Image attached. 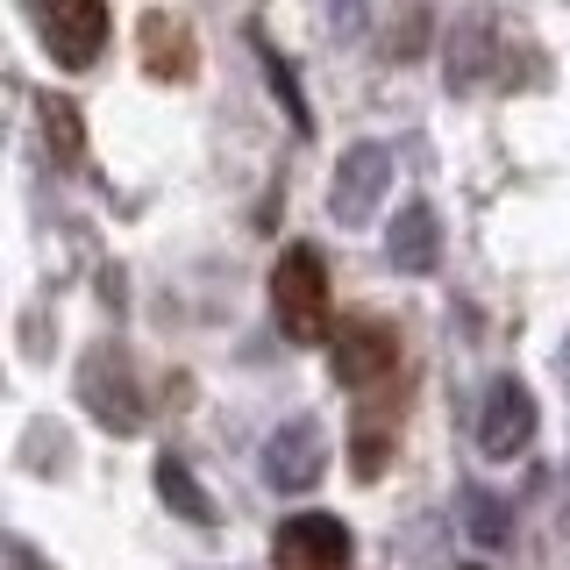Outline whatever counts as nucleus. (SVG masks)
I'll list each match as a JSON object with an SVG mask.
<instances>
[{
  "label": "nucleus",
  "mask_w": 570,
  "mask_h": 570,
  "mask_svg": "<svg viewBox=\"0 0 570 570\" xmlns=\"http://www.w3.org/2000/svg\"><path fill=\"white\" fill-rule=\"evenodd\" d=\"M272 307H278V328L293 335L299 350L328 343V328H335V314H328V264H321L314 243H293V249L278 257V272H272Z\"/></svg>",
  "instance_id": "obj_1"
},
{
  "label": "nucleus",
  "mask_w": 570,
  "mask_h": 570,
  "mask_svg": "<svg viewBox=\"0 0 570 570\" xmlns=\"http://www.w3.org/2000/svg\"><path fill=\"white\" fill-rule=\"evenodd\" d=\"M328 364L350 392L379 385V379H400V328L385 314H350L328 328Z\"/></svg>",
  "instance_id": "obj_2"
},
{
  "label": "nucleus",
  "mask_w": 570,
  "mask_h": 570,
  "mask_svg": "<svg viewBox=\"0 0 570 570\" xmlns=\"http://www.w3.org/2000/svg\"><path fill=\"white\" fill-rule=\"evenodd\" d=\"M400 421H406L400 379H379V385L356 392V414H350V471L364 478V485L392 471V450H400Z\"/></svg>",
  "instance_id": "obj_3"
},
{
  "label": "nucleus",
  "mask_w": 570,
  "mask_h": 570,
  "mask_svg": "<svg viewBox=\"0 0 570 570\" xmlns=\"http://www.w3.org/2000/svg\"><path fill=\"white\" fill-rule=\"evenodd\" d=\"M36 29L58 65L86 71L107 50V0H36Z\"/></svg>",
  "instance_id": "obj_4"
},
{
  "label": "nucleus",
  "mask_w": 570,
  "mask_h": 570,
  "mask_svg": "<svg viewBox=\"0 0 570 570\" xmlns=\"http://www.w3.org/2000/svg\"><path fill=\"white\" fill-rule=\"evenodd\" d=\"M272 570H350V528L335 513H293L272 534Z\"/></svg>",
  "instance_id": "obj_5"
},
{
  "label": "nucleus",
  "mask_w": 570,
  "mask_h": 570,
  "mask_svg": "<svg viewBox=\"0 0 570 570\" xmlns=\"http://www.w3.org/2000/svg\"><path fill=\"white\" fill-rule=\"evenodd\" d=\"M528 435H534V400H528V385H521V379H499V385L485 392V406H478V450H485L492 463H507V456L528 450Z\"/></svg>",
  "instance_id": "obj_6"
},
{
  "label": "nucleus",
  "mask_w": 570,
  "mask_h": 570,
  "mask_svg": "<svg viewBox=\"0 0 570 570\" xmlns=\"http://www.w3.org/2000/svg\"><path fill=\"white\" fill-rule=\"evenodd\" d=\"M136 43H142V65H150V79H193L200 71V43H193V29L178 22L171 8H150L136 22Z\"/></svg>",
  "instance_id": "obj_7"
},
{
  "label": "nucleus",
  "mask_w": 570,
  "mask_h": 570,
  "mask_svg": "<svg viewBox=\"0 0 570 570\" xmlns=\"http://www.w3.org/2000/svg\"><path fill=\"white\" fill-rule=\"evenodd\" d=\"M264 478H272V492H307L321 478V428L285 421L272 435V450H264Z\"/></svg>",
  "instance_id": "obj_8"
},
{
  "label": "nucleus",
  "mask_w": 570,
  "mask_h": 570,
  "mask_svg": "<svg viewBox=\"0 0 570 570\" xmlns=\"http://www.w3.org/2000/svg\"><path fill=\"white\" fill-rule=\"evenodd\" d=\"M385 249H392V264L400 272H435V257H442V228H435V207H400L392 214V228H385Z\"/></svg>",
  "instance_id": "obj_9"
},
{
  "label": "nucleus",
  "mask_w": 570,
  "mask_h": 570,
  "mask_svg": "<svg viewBox=\"0 0 570 570\" xmlns=\"http://www.w3.org/2000/svg\"><path fill=\"white\" fill-rule=\"evenodd\" d=\"M385 150H379V142H356V150L343 157V178H335V214H343V222H350V214H371V200H379V193H385Z\"/></svg>",
  "instance_id": "obj_10"
},
{
  "label": "nucleus",
  "mask_w": 570,
  "mask_h": 570,
  "mask_svg": "<svg viewBox=\"0 0 570 570\" xmlns=\"http://www.w3.org/2000/svg\"><path fill=\"white\" fill-rule=\"evenodd\" d=\"M115 379V350H94L86 356V400H94V414L107 428H136L142 406H136V385H107Z\"/></svg>",
  "instance_id": "obj_11"
},
{
  "label": "nucleus",
  "mask_w": 570,
  "mask_h": 570,
  "mask_svg": "<svg viewBox=\"0 0 570 570\" xmlns=\"http://www.w3.org/2000/svg\"><path fill=\"white\" fill-rule=\"evenodd\" d=\"M36 107H43V129H50V150H58L65 165H71V157L86 150V121H79V107H71L65 94H43V100H36Z\"/></svg>",
  "instance_id": "obj_12"
},
{
  "label": "nucleus",
  "mask_w": 570,
  "mask_h": 570,
  "mask_svg": "<svg viewBox=\"0 0 570 570\" xmlns=\"http://www.w3.org/2000/svg\"><path fill=\"white\" fill-rule=\"evenodd\" d=\"M157 485H165V499H171V507H186L193 521H214V499H207L200 485H193L186 471H178V456H165V463H157Z\"/></svg>",
  "instance_id": "obj_13"
}]
</instances>
